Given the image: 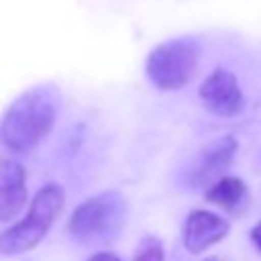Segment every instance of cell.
Segmentation results:
<instances>
[{"label": "cell", "mask_w": 261, "mask_h": 261, "mask_svg": "<svg viewBox=\"0 0 261 261\" xmlns=\"http://www.w3.org/2000/svg\"><path fill=\"white\" fill-rule=\"evenodd\" d=\"M61 108V92L55 84L43 82L18 94L2 114L0 139L16 151L35 149L51 130Z\"/></svg>", "instance_id": "1"}, {"label": "cell", "mask_w": 261, "mask_h": 261, "mask_svg": "<svg viewBox=\"0 0 261 261\" xmlns=\"http://www.w3.org/2000/svg\"><path fill=\"white\" fill-rule=\"evenodd\" d=\"M126 200L116 190L90 196L69 216L67 232L82 247H100L112 243L124 226Z\"/></svg>", "instance_id": "2"}, {"label": "cell", "mask_w": 261, "mask_h": 261, "mask_svg": "<svg viewBox=\"0 0 261 261\" xmlns=\"http://www.w3.org/2000/svg\"><path fill=\"white\" fill-rule=\"evenodd\" d=\"M65 204V192L59 184L49 181L33 196L27 214L0 232V255L14 257L33 251L49 232Z\"/></svg>", "instance_id": "3"}, {"label": "cell", "mask_w": 261, "mask_h": 261, "mask_svg": "<svg viewBox=\"0 0 261 261\" xmlns=\"http://www.w3.org/2000/svg\"><path fill=\"white\" fill-rule=\"evenodd\" d=\"M202 49L190 37H175L151 49L145 61L149 82L163 92H173L188 86L200 67Z\"/></svg>", "instance_id": "4"}, {"label": "cell", "mask_w": 261, "mask_h": 261, "mask_svg": "<svg viewBox=\"0 0 261 261\" xmlns=\"http://www.w3.org/2000/svg\"><path fill=\"white\" fill-rule=\"evenodd\" d=\"M237 141L234 137H218L204 145L198 155L192 159V163L186 167L184 181L190 188H208L212 181L224 175V171L230 167L234 155H237Z\"/></svg>", "instance_id": "5"}, {"label": "cell", "mask_w": 261, "mask_h": 261, "mask_svg": "<svg viewBox=\"0 0 261 261\" xmlns=\"http://www.w3.org/2000/svg\"><path fill=\"white\" fill-rule=\"evenodd\" d=\"M198 96L208 112L220 118L239 116L245 110V94L237 75L224 67H216L198 88Z\"/></svg>", "instance_id": "6"}, {"label": "cell", "mask_w": 261, "mask_h": 261, "mask_svg": "<svg viewBox=\"0 0 261 261\" xmlns=\"http://www.w3.org/2000/svg\"><path fill=\"white\" fill-rule=\"evenodd\" d=\"M230 230V224L224 216L196 208L192 210L186 220H184V230H181V243L188 253L200 255L208 247L220 243Z\"/></svg>", "instance_id": "7"}, {"label": "cell", "mask_w": 261, "mask_h": 261, "mask_svg": "<svg viewBox=\"0 0 261 261\" xmlns=\"http://www.w3.org/2000/svg\"><path fill=\"white\" fill-rule=\"evenodd\" d=\"M29 198L27 171L14 159H0V224L10 222Z\"/></svg>", "instance_id": "8"}, {"label": "cell", "mask_w": 261, "mask_h": 261, "mask_svg": "<svg viewBox=\"0 0 261 261\" xmlns=\"http://www.w3.org/2000/svg\"><path fill=\"white\" fill-rule=\"evenodd\" d=\"M204 198H206V202L218 206L224 212L241 214L249 202V190L241 177L222 175L206 188Z\"/></svg>", "instance_id": "9"}, {"label": "cell", "mask_w": 261, "mask_h": 261, "mask_svg": "<svg viewBox=\"0 0 261 261\" xmlns=\"http://www.w3.org/2000/svg\"><path fill=\"white\" fill-rule=\"evenodd\" d=\"M133 261H165V251H163L161 241L155 237H145L139 243L133 255Z\"/></svg>", "instance_id": "10"}, {"label": "cell", "mask_w": 261, "mask_h": 261, "mask_svg": "<svg viewBox=\"0 0 261 261\" xmlns=\"http://www.w3.org/2000/svg\"><path fill=\"white\" fill-rule=\"evenodd\" d=\"M88 261H122L118 255H114V253H110V251H98V253H94Z\"/></svg>", "instance_id": "11"}, {"label": "cell", "mask_w": 261, "mask_h": 261, "mask_svg": "<svg viewBox=\"0 0 261 261\" xmlns=\"http://www.w3.org/2000/svg\"><path fill=\"white\" fill-rule=\"evenodd\" d=\"M251 241H253V245L261 251V220L251 228Z\"/></svg>", "instance_id": "12"}, {"label": "cell", "mask_w": 261, "mask_h": 261, "mask_svg": "<svg viewBox=\"0 0 261 261\" xmlns=\"http://www.w3.org/2000/svg\"><path fill=\"white\" fill-rule=\"evenodd\" d=\"M202 261H216V257H206V259H202Z\"/></svg>", "instance_id": "13"}]
</instances>
